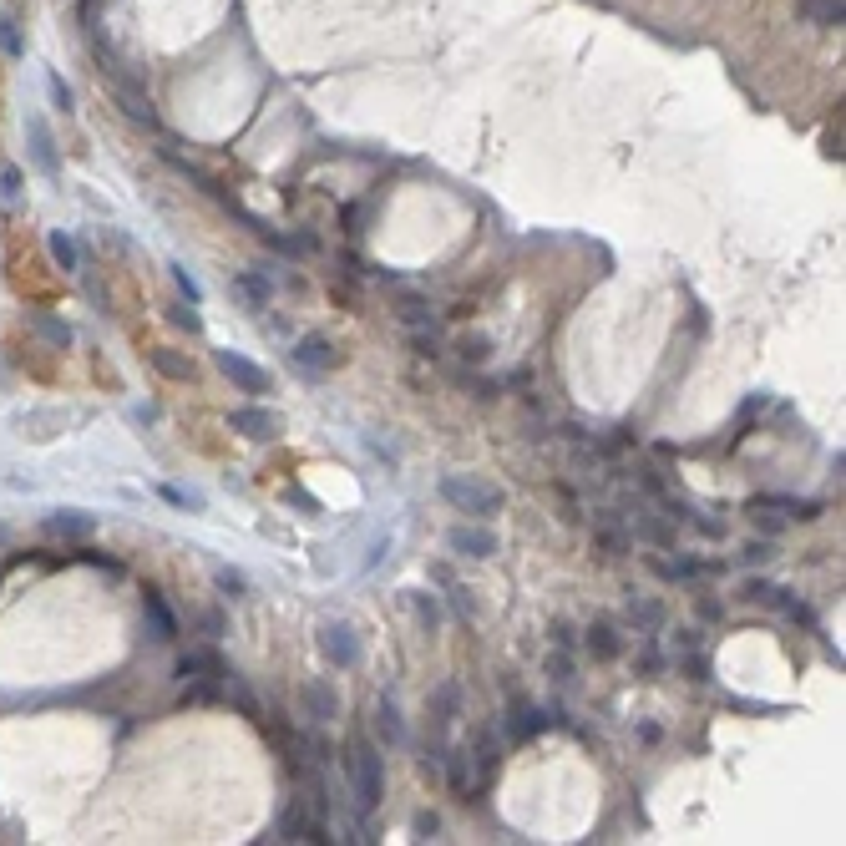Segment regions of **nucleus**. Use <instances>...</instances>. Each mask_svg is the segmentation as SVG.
<instances>
[{
    "mask_svg": "<svg viewBox=\"0 0 846 846\" xmlns=\"http://www.w3.org/2000/svg\"><path fill=\"white\" fill-rule=\"evenodd\" d=\"M147 365L163 380H193V360L183 350H147Z\"/></svg>",
    "mask_w": 846,
    "mask_h": 846,
    "instance_id": "obj_23",
    "label": "nucleus"
},
{
    "mask_svg": "<svg viewBox=\"0 0 846 846\" xmlns=\"http://www.w3.org/2000/svg\"><path fill=\"white\" fill-rule=\"evenodd\" d=\"M406 598H411V613H416L421 634H436V629H441V603H436L431 593H421V588H411Z\"/></svg>",
    "mask_w": 846,
    "mask_h": 846,
    "instance_id": "obj_26",
    "label": "nucleus"
},
{
    "mask_svg": "<svg viewBox=\"0 0 846 846\" xmlns=\"http://www.w3.org/2000/svg\"><path fill=\"white\" fill-rule=\"evenodd\" d=\"M234 294H239V304L244 310H269V274H239L234 279Z\"/></svg>",
    "mask_w": 846,
    "mask_h": 846,
    "instance_id": "obj_22",
    "label": "nucleus"
},
{
    "mask_svg": "<svg viewBox=\"0 0 846 846\" xmlns=\"http://www.w3.org/2000/svg\"><path fill=\"white\" fill-rule=\"evenodd\" d=\"M122 107H127V117H132V122L158 127V112H152V102H147V97H137V92H127V87H122Z\"/></svg>",
    "mask_w": 846,
    "mask_h": 846,
    "instance_id": "obj_34",
    "label": "nucleus"
},
{
    "mask_svg": "<svg viewBox=\"0 0 846 846\" xmlns=\"http://www.w3.org/2000/svg\"><path fill=\"white\" fill-rule=\"evenodd\" d=\"M51 97H56V102H61V107H71V92H66V87H61V82H56V76H51Z\"/></svg>",
    "mask_w": 846,
    "mask_h": 846,
    "instance_id": "obj_50",
    "label": "nucleus"
},
{
    "mask_svg": "<svg viewBox=\"0 0 846 846\" xmlns=\"http://www.w3.org/2000/svg\"><path fill=\"white\" fill-rule=\"evenodd\" d=\"M674 649H700V629H674Z\"/></svg>",
    "mask_w": 846,
    "mask_h": 846,
    "instance_id": "obj_42",
    "label": "nucleus"
},
{
    "mask_svg": "<svg viewBox=\"0 0 846 846\" xmlns=\"http://www.w3.org/2000/svg\"><path fill=\"white\" fill-rule=\"evenodd\" d=\"M234 669H228L213 649H188L183 659H178V679H228Z\"/></svg>",
    "mask_w": 846,
    "mask_h": 846,
    "instance_id": "obj_16",
    "label": "nucleus"
},
{
    "mask_svg": "<svg viewBox=\"0 0 846 846\" xmlns=\"http://www.w3.org/2000/svg\"><path fill=\"white\" fill-rule=\"evenodd\" d=\"M46 249H51V259H56V269H66V274H71L76 264H82V254H76V244H71V239L61 234V228H56V234L46 239Z\"/></svg>",
    "mask_w": 846,
    "mask_h": 846,
    "instance_id": "obj_30",
    "label": "nucleus"
},
{
    "mask_svg": "<svg viewBox=\"0 0 846 846\" xmlns=\"http://www.w3.org/2000/svg\"><path fill=\"white\" fill-rule=\"evenodd\" d=\"M299 705H304V715H310L315 725H330V720L340 715V689H335L330 679H304Z\"/></svg>",
    "mask_w": 846,
    "mask_h": 846,
    "instance_id": "obj_7",
    "label": "nucleus"
},
{
    "mask_svg": "<svg viewBox=\"0 0 846 846\" xmlns=\"http://www.w3.org/2000/svg\"><path fill=\"white\" fill-rule=\"evenodd\" d=\"M684 669H689V679H710V674H705V659H700L695 649H684Z\"/></svg>",
    "mask_w": 846,
    "mask_h": 846,
    "instance_id": "obj_43",
    "label": "nucleus"
},
{
    "mask_svg": "<svg viewBox=\"0 0 846 846\" xmlns=\"http://www.w3.org/2000/svg\"><path fill=\"white\" fill-rule=\"evenodd\" d=\"M543 674H548L558 689H573V679H578V674H573V649H553L548 664H543Z\"/></svg>",
    "mask_w": 846,
    "mask_h": 846,
    "instance_id": "obj_28",
    "label": "nucleus"
},
{
    "mask_svg": "<svg viewBox=\"0 0 846 846\" xmlns=\"http://www.w3.org/2000/svg\"><path fill=\"white\" fill-rule=\"evenodd\" d=\"M315 644H320L325 664H335V669L360 664V634H355V624H345V619H330V624L315 634Z\"/></svg>",
    "mask_w": 846,
    "mask_h": 846,
    "instance_id": "obj_4",
    "label": "nucleus"
},
{
    "mask_svg": "<svg viewBox=\"0 0 846 846\" xmlns=\"http://www.w3.org/2000/svg\"><path fill=\"white\" fill-rule=\"evenodd\" d=\"M370 725H375V740H380V745H391V750L406 745V715H401V705H396L391 695L375 705V720H370Z\"/></svg>",
    "mask_w": 846,
    "mask_h": 846,
    "instance_id": "obj_14",
    "label": "nucleus"
},
{
    "mask_svg": "<svg viewBox=\"0 0 846 846\" xmlns=\"http://www.w3.org/2000/svg\"><path fill=\"white\" fill-rule=\"evenodd\" d=\"M776 558H781L776 537H750V543L740 548V563H745V568H765V563H776Z\"/></svg>",
    "mask_w": 846,
    "mask_h": 846,
    "instance_id": "obj_27",
    "label": "nucleus"
},
{
    "mask_svg": "<svg viewBox=\"0 0 846 846\" xmlns=\"http://www.w3.org/2000/svg\"><path fill=\"white\" fill-rule=\"evenodd\" d=\"M451 603H456L461 619H472V598H467V588H451Z\"/></svg>",
    "mask_w": 846,
    "mask_h": 846,
    "instance_id": "obj_46",
    "label": "nucleus"
},
{
    "mask_svg": "<svg viewBox=\"0 0 846 846\" xmlns=\"http://www.w3.org/2000/svg\"><path fill=\"white\" fill-rule=\"evenodd\" d=\"M228 426H234L239 436H249V441H274V436H279V416L264 411V406H239V411H228Z\"/></svg>",
    "mask_w": 846,
    "mask_h": 846,
    "instance_id": "obj_11",
    "label": "nucleus"
},
{
    "mask_svg": "<svg viewBox=\"0 0 846 846\" xmlns=\"http://www.w3.org/2000/svg\"><path fill=\"white\" fill-rule=\"evenodd\" d=\"M31 330H36L46 345H56V350H66V345H71V325H66V320H56V315H46V310H31Z\"/></svg>",
    "mask_w": 846,
    "mask_h": 846,
    "instance_id": "obj_24",
    "label": "nucleus"
},
{
    "mask_svg": "<svg viewBox=\"0 0 846 846\" xmlns=\"http://www.w3.org/2000/svg\"><path fill=\"white\" fill-rule=\"evenodd\" d=\"M629 624H634V629H659V624H664V603L629 593Z\"/></svg>",
    "mask_w": 846,
    "mask_h": 846,
    "instance_id": "obj_25",
    "label": "nucleus"
},
{
    "mask_svg": "<svg viewBox=\"0 0 846 846\" xmlns=\"http://www.w3.org/2000/svg\"><path fill=\"white\" fill-rule=\"evenodd\" d=\"M548 634H553V649H573V644H578V634H573V624H568V619H553V624H548Z\"/></svg>",
    "mask_w": 846,
    "mask_h": 846,
    "instance_id": "obj_39",
    "label": "nucleus"
},
{
    "mask_svg": "<svg viewBox=\"0 0 846 846\" xmlns=\"http://www.w3.org/2000/svg\"><path fill=\"white\" fill-rule=\"evenodd\" d=\"M142 619H147V634L158 639V644H173V639H178V619H173V608H168V598H163L158 588L142 593Z\"/></svg>",
    "mask_w": 846,
    "mask_h": 846,
    "instance_id": "obj_10",
    "label": "nucleus"
},
{
    "mask_svg": "<svg viewBox=\"0 0 846 846\" xmlns=\"http://www.w3.org/2000/svg\"><path fill=\"white\" fill-rule=\"evenodd\" d=\"M411 831H416L421 841H431V836L441 831V816H431V811H416V821H411Z\"/></svg>",
    "mask_w": 846,
    "mask_h": 846,
    "instance_id": "obj_41",
    "label": "nucleus"
},
{
    "mask_svg": "<svg viewBox=\"0 0 846 846\" xmlns=\"http://www.w3.org/2000/svg\"><path fill=\"white\" fill-rule=\"evenodd\" d=\"M446 548L456 553V558H472V563H482V558H497V532L487 527V522H456L451 532H446Z\"/></svg>",
    "mask_w": 846,
    "mask_h": 846,
    "instance_id": "obj_3",
    "label": "nucleus"
},
{
    "mask_svg": "<svg viewBox=\"0 0 846 846\" xmlns=\"http://www.w3.org/2000/svg\"><path fill=\"white\" fill-rule=\"evenodd\" d=\"M456 355H461V360H467V365H482V360L492 355V340H487L482 330H477V335L467 330V335H461V340H456Z\"/></svg>",
    "mask_w": 846,
    "mask_h": 846,
    "instance_id": "obj_29",
    "label": "nucleus"
},
{
    "mask_svg": "<svg viewBox=\"0 0 846 846\" xmlns=\"http://www.w3.org/2000/svg\"><path fill=\"white\" fill-rule=\"evenodd\" d=\"M821 152H826V158H836V163H841V127L821 137Z\"/></svg>",
    "mask_w": 846,
    "mask_h": 846,
    "instance_id": "obj_45",
    "label": "nucleus"
},
{
    "mask_svg": "<svg viewBox=\"0 0 846 846\" xmlns=\"http://www.w3.org/2000/svg\"><path fill=\"white\" fill-rule=\"evenodd\" d=\"M289 502H294V507H304V512H320V502H315L310 492H299V487L289 492Z\"/></svg>",
    "mask_w": 846,
    "mask_h": 846,
    "instance_id": "obj_48",
    "label": "nucleus"
},
{
    "mask_svg": "<svg viewBox=\"0 0 846 846\" xmlns=\"http://www.w3.org/2000/svg\"><path fill=\"white\" fill-rule=\"evenodd\" d=\"M689 527H695L700 537H710V543H720V537L730 532V527H725V517H689Z\"/></svg>",
    "mask_w": 846,
    "mask_h": 846,
    "instance_id": "obj_37",
    "label": "nucleus"
},
{
    "mask_svg": "<svg viewBox=\"0 0 846 846\" xmlns=\"http://www.w3.org/2000/svg\"><path fill=\"white\" fill-rule=\"evenodd\" d=\"M796 11H801L806 21H816L821 31H836V26L846 21V0H796Z\"/></svg>",
    "mask_w": 846,
    "mask_h": 846,
    "instance_id": "obj_20",
    "label": "nucleus"
},
{
    "mask_svg": "<svg viewBox=\"0 0 846 846\" xmlns=\"http://www.w3.org/2000/svg\"><path fill=\"white\" fill-rule=\"evenodd\" d=\"M0 543H6V532H0Z\"/></svg>",
    "mask_w": 846,
    "mask_h": 846,
    "instance_id": "obj_51",
    "label": "nucleus"
},
{
    "mask_svg": "<svg viewBox=\"0 0 846 846\" xmlns=\"http://www.w3.org/2000/svg\"><path fill=\"white\" fill-rule=\"evenodd\" d=\"M629 532L649 537L654 548H674V543H679V522H669L664 512H639V517L629 522Z\"/></svg>",
    "mask_w": 846,
    "mask_h": 846,
    "instance_id": "obj_17",
    "label": "nucleus"
},
{
    "mask_svg": "<svg viewBox=\"0 0 846 846\" xmlns=\"http://www.w3.org/2000/svg\"><path fill=\"white\" fill-rule=\"evenodd\" d=\"M507 740H532V735H543L548 725H553V710H537L532 700H512V710H507Z\"/></svg>",
    "mask_w": 846,
    "mask_h": 846,
    "instance_id": "obj_8",
    "label": "nucleus"
},
{
    "mask_svg": "<svg viewBox=\"0 0 846 846\" xmlns=\"http://www.w3.org/2000/svg\"><path fill=\"white\" fill-rule=\"evenodd\" d=\"M695 613H700V624H720V619H725V603H720V598H700Z\"/></svg>",
    "mask_w": 846,
    "mask_h": 846,
    "instance_id": "obj_40",
    "label": "nucleus"
},
{
    "mask_svg": "<svg viewBox=\"0 0 846 846\" xmlns=\"http://www.w3.org/2000/svg\"><path fill=\"white\" fill-rule=\"evenodd\" d=\"M168 320H173L178 330H188V335H198V330H203V320H198V304H173V310H168Z\"/></svg>",
    "mask_w": 846,
    "mask_h": 846,
    "instance_id": "obj_36",
    "label": "nucleus"
},
{
    "mask_svg": "<svg viewBox=\"0 0 846 846\" xmlns=\"http://www.w3.org/2000/svg\"><path fill=\"white\" fill-rule=\"evenodd\" d=\"M218 370L228 375V386L234 391H244V396H264L269 391V370H259L249 355H239V350H218Z\"/></svg>",
    "mask_w": 846,
    "mask_h": 846,
    "instance_id": "obj_5",
    "label": "nucleus"
},
{
    "mask_svg": "<svg viewBox=\"0 0 846 846\" xmlns=\"http://www.w3.org/2000/svg\"><path fill=\"white\" fill-rule=\"evenodd\" d=\"M0 46H6L11 56L21 51V41H16V31H11V21H0Z\"/></svg>",
    "mask_w": 846,
    "mask_h": 846,
    "instance_id": "obj_47",
    "label": "nucleus"
},
{
    "mask_svg": "<svg viewBox=\"0 0 846 846\" xmlns=\"http://www.w3.org/2000/svg\"><path fill=\"white\" fill-rule=\"evenodd\" d=\"M441 771H446V781H451V791H456L461 801H472V755H467V745H461V750H446Z\"/></svg>",
    "mask_w": 846,
    "mask_h": 846,
    "instance_id": "obj_19",
    "label": "nucleus"
},
{
    "mask_svg": "<svg viewBox=\"0 0 846 846\" xmlns=\"http://www.w3.org/2000/svg\"><path fill=\"white\" fill-rule=\"evenodd\" d=\"M279 841H330L325 831V816H310V801H289L284 816H279Z\"/></svg>",
    "mask_w": 846,
    "mask_h": 846,
    "instance_id": "obj_6",
    "label": "nucleus"
},
{
    "mask_svg": "<svg viewBox=\"0 0 846 846\" xmlns=\"http://www.w3.org/2000/svg\"><path fill=\"white\" fill-rule=\"evenodd\" d=\"M294 365H299V370H335V365H340V350H335L325 335H310V340L294 345Z\"/></svg>",
    "mask_w": 846,
    "mask_h": 846,
    "instance_id": "obj_15",
    "label": "nucleus"
},
{
    "mask_svg": "<svg viewBox=\"0 0 846 846\" xmlns=\"http://www.w3.org/2000/svg\"><path fill=\"white\" fill-rule=\"evenodd\" d=\"M583 634H588V639H583V644H588V654H593V659H603V664L624 654V634H619V624H613V619H593Z\"/></svg>",
    "mask_w": 846,
    "mask_h": 846,
    "instance_id": "obj_13",
    "label": "nucleus"
},
{
    "mask_svg": "<svg viewBox=\"0 0 846 846\" xmlns=\"http://www.w3.org/2000/svg\"><path fill=\"white\" fill-rule=\"evenodd\" d=\"M92 517L87 512H76V507H56V512H46V537H56V543H87L92 537Z\"/></svg>",
    "mask_w": 846,
    "mask_h": 846,
    "instance_id": "obj_9",
    "label": "nucleus"
},
{
    "mask_svg": "<svg viewBox=\"0 0 846 846\" xmlns=\"http://www.w3.org/2000/svg\"><path fill=\"white\" fill-rule=\"evenodd\" d=\"M198 629H203L208 639H223V634H228V619H223V608H208L203 619H198Z\"/></svg>",
    "mask_w": 846,
    "mask_h": 846,
    "instance_id": "obj_38",
    "label": "nucleus"
},
{
    "mask_svg": "<svg viewBox=\"0 0 846 846\" xmlns=\"http://www.w3.org/2000/svg\"><path fill=\"white\" fill-rule=\"evenodd\" d=\"M750 502L771 507V512H786V517H796V522H816V517H821V502H811V497H781V492H765V497H750Z\"/></svg>",
    "mask_w": 846,
    "mask_h": 846,
    "instance_id": "obj_18",
    "label": "nucleus"
},
{
    "mask_svg": "<svg viewBox=\"0 0 846 846\" xmlns=\"http://www.w3.org/2000/svg\"><path fill=\"white\" fill-rule=\"evenodd\" d=\"M441 502L456 507L461 517H472V522H492V517L507 507L502 487L487 482V477H477V472H451V477H441Z\"/></svg>",
    "mask_w": 846,
    "mask_h": 846,
    "instance_id": "obj_2",
    "label": "nucleus"
},
{
    "mask_svg": "<svg viewBox=\"0 0 846 846\" xmlns=\"http://www.w3.org/2000/svg\"><path fill=\"white\" fill-rule=\"evenodd\" d=\"M426 710H431V730H436V735H441L446 725H456V715H461V684H456V679H441V684L431 689Z\"/></svg>",
    "mask_w": 846,
    "mask_h": 846,
    "instance_id": "obj_12",
    "label": "nucleus"
},
{
    "mask_svg": "<svg viewBox=\"0 0 846 846\" xmlns=\"http://www.w3.org/2000/svg\"><path fill=\"white\" fill-rule=\"evenodd\" d=\"M750 527H755L760 537H781V532H786V522H781L771 507H760V502H750Z\"/></svg>",
    "mask_w": 846,
    "mask_h": 846,
    "instance_id": "obj_31",
    "label": "nucleus"
},
{
    "mask_svg": "<svg viewBox=\"0 0 846 846\" xmlns=\"http://www.w3.org/2000/svg\"><path fill=\"white\" fill-rule=\"evenodd\" d=\"M771 598H776V583H771V578H745V583H740V603L771 608Z\"/></svg>",
    "mask_w": 846,
    "mask_h": 846,
    "instance_id": "obj_33",
    "label": "nucleus"
},
{
    "mask_svg": "<svg viewBox=\"0 0 846 846\" xmlns=\"http://www.w3.org/2000/svg\"><path fill=\"white\" fill-rule=\"evenodd\" d=\"M168 274H173V284L183 289V299H188V304H203V284L188 274V264H168Z\"/></svg>",
    "mask_w": 846,
    "mask_h": 846,
    "instance_id": "obj_35",
    "label": "nucleus"
},
{
    "mask_svg": "<svg viewBox=\"0 0 846 846\" xmlns=\"http://www.w3.org/2000/svg\"><path fill=\"white\" fill-rule=\"evenodd\" d=\"M26 132H31V163H36L41 173H51V178H56V147H51L46 122H41V117H31V122H26Z\"/></svg>",
    "mask_w": 846,
    "mask_h": 846,
    "instance_id": "obj_21",
    "label": "nucleus"
},
{
    "mask_svg": "<svg viewBox=\"0 0 846 846\" xmlns=\"http://www.w3.org/2000/svg\"><path fill=\"white\" fill-rule=\"evenodd\" d=\"M0 188H6V198H11V193H21V173H16V168H6V173H0Z\"/></svg>",
    "mask_w": 846,
    "mask_h": 846,
    "instance_id": "obj_49",
    "label": "nucleus"
},
{
    "mask_svg": "<svg viewBox=\"0 0 846 846\" xmlns=\"http://www.w3.org/2000/svg\"><path fill=\"white\" fill-rule=\"evenodd\" d=\"M163 497H168L173 507H198V497H193V492H183V487H163Z\"/></svg>",
    "mask_w": 846,
    "mask_h": 846,
    "instance_id": "obj_44",
    "label": "nucleus"
},
{
    "mask_svg": "<svg viewBox=\"0 0 846 846\" xmlns=\"http://www.w3.org/2000/svg\"><path fill=\"white\" fill-rule=\"evenodd\" d=\"M213 583L223 588V598H234V603H239V598H249V578H244L239 568H218V573H213Z\"/></svg>",
    "mask_w": 846,
    "mask_h": 846,
    "instance_id": "obj_32",
    "label": "nucleus"
},
{
    "mask_svg": "<svg viewBox=\"0 0 846 846\" xmlns=\"http://www.w3.org/2000/svg\"><path fill=\"white\" fill-rule=\"evenodd\" d=\"M345 781H350L355 811H365V816L386 801V755H380V740H370V735L345 740Z\"/></svg>",
    "mask_w": 846,
    "mask_h": 846,
    "instance_id": "obj_1",
    "label": "nucleus"
}]
</instances>
